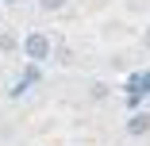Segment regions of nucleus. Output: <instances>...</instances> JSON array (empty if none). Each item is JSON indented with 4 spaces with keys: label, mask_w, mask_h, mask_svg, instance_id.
Wrapping results in <instances>:
<instances>
[{
    "label": "nucleus",
    "mask_w": 150,
    "mask_h": 146,
    "mask_svg": "<svg viewBox=\"0 0 150 146\" xmlns=\"http://www.w3.org/2000/svg\"><path fill=\"white\" fill-rule=\"evenodd\" d=\"M23 54H27V62H46V58L54 54L50 35H42V31H27V35H23Z\"/></svg>",
    "instance_id": "f257e3e1"
},
{
    "label": "nucleus",
    "mask_w": 150,
    "mask_h": 146,
    "mask_svg": "<svg viewBox=\"0 0 150 146\" xmlns=\"http://www.w3.org/2000/svg\"><path fill=\"white\" fill-rule=\"evenodd\" d=\"M146 131H150V115H142V111H139V115H131L127 135H146Z\"/></svg>",
    "instance_id": "f03ea898"
},
{
    "label": "nucleus",
    "mask_w": 150,
    "mask_h": 146,
    "mask_svg": "<svg viewBox=\"0 0 150 146\" xmlns=\"http://www.w3.org/2000/svg\"><path fill=\"white\" fill-rule=\"evenodd\" d=\"M16 46H19V39H16V35H8V31H0V54H12Z\"/></svg>",
    "instance_id": "7ed1b4c3"
},
{
    "label": "nucleus",
    "mask_w": 150,
    "mask_h": 146,
    "mask_svg": "<svg viewBox=\"0 0 150 146\" xmlns=\"http://www.w3.org/2000/svg\"><path fill=\"white\" fill-rule=\"evenodd\" d=\"M39 8H42V12H62L66 0H39Z\"/></svg>",
    "instance_id": "20e7f679"
},
{
    "label": "nucleus",
    "mask_w": 150,
    "mask_h": 146,
    "mask_svg": "<svg viewBox=\"0 0 150 146\" xmlns=\"http://www.w3.org/2000/svg\"><path fill=\"white\" fill-rule=\"evenodd\" d=\"M88 96H93V100H104V96H108V85H100V81H96V85H93V92H88Z\"/></svg>",
    "instance_id": "39448f33"
},
{
    "label": "nucleus",
    "mask_w": 150,
    "mask_h": 146,
    "mask_svg": "<svg viewBox=\"0 0 150 146\" xmlns=\"http://www.w3.org/2000/svg\"><path fill=\"white\" fill-rule=\"evenodd\" d=\"M139 89H150V69H146V73L139 77Z\"/></svg>",
    "instance_id": "423d86ee"
},
{
    "label": "nucleus",
    "mask_w": 150,
    "mask_h": 146,
    "mask_svg": "<svg viewBox=\"0 0 150 146\" xmlns=\"http://www.w3.org/2000/svg\"><path fill=\"white\" fill-rule=\"evenodd\" d=\"M142 42H146V50H150V31H146V39H142Z\"/></svg>",
    "instance_id": "0eeeda50"
}]
</instances>
